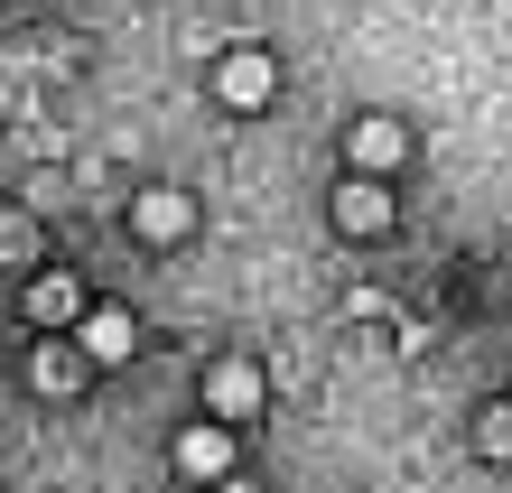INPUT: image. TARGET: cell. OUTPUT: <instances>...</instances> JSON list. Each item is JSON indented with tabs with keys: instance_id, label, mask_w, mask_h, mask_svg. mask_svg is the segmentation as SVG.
<instances>
[{
	"instance_id": "cell-1",
	"label": "cell",
	"mask_w": 512,
	"mask_h": 493,
	"mask_svg": "<svg viewBox=\"0 0 512 493\" xmlns=\"http://www.w3.org/2000/svg\"><path fill=\"white\" fill-rule=\"evenodd\" d=\"M215 94L233 112H261L270 94H280V56H270V47H233L224 66H215Z\"/></svg>"
},
{
	"instance_id": "cell-2",
	"label": "cell",
	"mask_w": 512,
	"mask_h": 493,
	"mask_svg": "<svg viewBox=\"0 0 512 493\" xmlns=\"http://www.w3.org/2000/svg\"><path fill=\"white\" fill-rule=\"evenodd\" d=\"M131 233L140 242H187L196 233V196L187 187H140L131 196Z\"/></svg>"
},
{
	"instance_id": "cell-3",
	"label": "cell",
	"mask_w": 512,
	"mask_h": 493,
	"mask_svg": "<svg viewBox=\"0 0 512 493\" xmlns=\"http://www.w3.org/2000/svg\"><path fill=\"white\" fill-rule=\"evenodd\" d=\"M261 400H270L261 363H215V373H205V410H215L224 428H233V419H261Z\"/></svg>"
},
{
	"instance_id": "cell-4",
	"label": "cell",
	"mask_w": 512,
	"mask_h": 493,
	"mask_svg": "<svg viewBox=\"0 0 512 493\" xmlns=\"http://www.w3.org/2000/svg\"><path fill=\"white\" fill-rule=\"evenodd\" d=\"M131 345H140L131 307H84V317H75V354L84 363H131Z\"/></svg>"
},
{
	"instance_id": "cell-5",
	"label": "cell",
	"mask_w": 512,
	"mask_h": 493,
	"mask_svg": "<svg viewBox=\"0 0 512 493\" xmlns=\"http://www.w3.org/2000/svg\"><path fill=\"white\" fill-rule=\"evenodd\" d=\"M345 159L364 168V177H382V168H401V159H410V131H401L391 112H364V121L345 131Z\"/></svg>"
},
{
	"instance_id": "cell-6",
	"label": "cell",
	"mask_w": 512,
	"mask_h": 493,
	"mask_svg": "<svg viewBox=\"0 0 512 493\" xmlns=\"http://www.w3.org/2000/svg\"><path fill=\"white\" fill-rule=\"evenodd\" d=\"M336 233H354V242L391 233V196H382V177H345V187H336Z\"/></svg>"
},
{
	"instance_id": "cell-7",
	"label": "cell",
	"mask_w": 512,
	"mask_h": 493,
	"mask_svg": "<svg viewBox=\"0 0 512 493\" xmlns=\"http://www.w3.org/2000/svg\"><path fill=\"white\" fill-rule=\"evenodd\" d=\"M177 466H187L196 484H215V475H233V428H224V419H196L187 438H177Z\"/></svg>"
},
{
	"instance_id": "cell-8",
	"label": "cell",
	"mask_w": 512,
	"mask_h": 493,
	"mask_svg": "<svg viewBox=\"0 0 512 493\" xmlns=\"http://www.w3.org/2000/svg\"><path fill=\"white\" fill-rule=\"evenodd\" d=\"M19 307H28V326H75L84 317V289L66 280V270H38V280L19 289Z\"/></svg>"
},
{
	"instance_id": "cell-9",
	"label": "cell",
	"mask_w": 512,
	"mask_h": 493,
	"mask_svg": "<svg viewBox=\"0 0 512 493\" xmlns=\"http://www.w3.org/2000/svg\"><path fill=\"white\" fill-rule=\"evenodd\" d=\"M28 382H38V391H56V400H66V391L84 382V354H66V345H38V354H28Z\"/></svg>"
},
{
	"instance_id": "cell-10",
	"label": "cell",
	"mask_w": 512,
	"mask_h": 493,
	"mask_svg": "<svg viewBox=\"0 0 512 493\" xmlns=\"http://www.w3.org/2000/svg\"><path fill=\"white\" fill-rule=\"evenodd\" d=\"M475 456H512V410H503V400L475 419Z\"/></svg>"
},
{
	"instance_id": "cell-11",
	"label": "cell",
	"mask_w": 512,
	"mask_h": 493,
	"mask_svg": "<svg viewBox=\"0 0 512 493\" xmlns=\"http://www.w3.org/2000/svg\"><path fill=\"white\" fill-rule=\"evenodd\" d=\"M205 493H261V484H243V475H215V484H205Z\"/></svg>"
}]
</instances>
